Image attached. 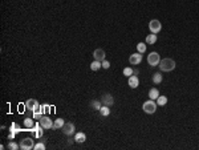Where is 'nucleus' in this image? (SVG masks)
I'll list each match as a JSON object with an SVG mask.
<instances>
[{"label":"nucleus","instance_id":"1","mask_svg":"<svg viewBox=\"0 0 199 150\" xmlns=\"http://www.w3.org/2000/svg\"><path fill=\"white\" fill-rule=\"evenodd\" d=\"M158 67H159V69H161L162 72H171V71H174V69H175L177 64H175V61L173 60V58L166 57V58H161Z\"/></svg>","mask_w":199,"mask_h":150},{"label":"nucleus","instance_id":"2","mask_svg":"<svg viewBox=\"0 0 199 150\" xmlns=\"http://www.w3.org/2000/svg\"><path fill=\"white\" fill-rule=\"evenodd\" d=\"M142 110L147 114H154L157 112V102L154 100H147L142 104Z\"/></svg>","mask_w":199,"mask_h":150},{"label":"nucleus","instance_id":"3","mask_svg":"<svg viewBox=\"0 0 199 150\" xmlns=\"http://www.w3.org/2000/svg\"><path fill=\"white\" fill-rule=\"evenodd\" d=\"M159 61H161V56H159L158 52H151L147 54V64H149L150 67H157L159 64Z\"/></svg>","mask_w":199,"mask_h":150},{"label":"nucleus","instance_id":"4","mask_svg":"<svg viewBox=\"0 0 199 150\" xmlns=\"http://www.w3.org/2000/svg\"><path fill=\"white\" fill-rule=\"evenodd\" d=\"M149 29H150V32L151 33H159V31L162 29V24H161V21L157 20V19H153V20H150V23H149Z\"/></svg>","mask_w":199,"mask_h":150},{"label":"nucleus","instance_id":"5","mask_svg":"<svg viewBox=\"0 0 199 150\" xmlns=\"http://www.w3.org/2000/svg\"><path fill=\"white\" fill-rule=\"evenodd\" d=\"M33 146H35V142L29 137L23 138V140L20 141V149L21 150H31V149H33Z\"/></svg>","mask_w":199,"mask_h":150},{"label":"nucleus","instance_id":"6","mask_svg":"<svg viewBox=\"0 0 199 150\" xmlns=\"http://www.w3.org/2000/svg\"><path fill=\"white\" fill-rule=\"evenodd\" d=\"M25 108H27L28 110H31V112H35V110H37V109H40L41 106H40L37 100H35V98H29V100L25 101Z\"/></svg>","mask_w":199,"mask_h":150},{"label":"nucleus","instance_id":"7","mask_svg":"<svg viewBox=\"0 0 199 150\" xmlns=\"http://www.w3.org/2000/svg\"><path fill=\"white\" fill-rule=\"evenodd\" d=\"M61 130H63L65 136H72V134L76 133V126L72 122H65V125L61 127Z\"/></svg>","mask_w":199,"mask_h":150},{"label":"nucleus","instance_id":"8","mask_svg":"<svg viewBox=\"0 0 199 150\" xmlns=\"http://www.w3.org/2000/svg\"><path fill=\"white\" fill-rule=\"evenodd\" d=\"M40 126L43 129H53V121L49 117H41L40 118Z\"/></svg>","mask_w":199,"mask_h":150},{"label":"nucleus","instance_id":"9","mask_svg":"<svg viewBox=\"0 0 199 150\" xmlns=\"http://www.w3.org/2000/svg\"><path fill=\"white\" fill-rule=\"evenodd\" d=\"M141 61H142V53L137 52V53L130 54V57H129V63L132 64V65H138V64H141Z\"/></svg>","mask_w":199,"mask_h":150},{"label":"nucleus","instance_id":"10","mask_svg":"<svg viewBox=\"0 0 199 150\" xmlns=\"http://www.w3.org/2000/svg\"><path fill=\"white\" fill-rule=\"evenodd\" d=\"M101 102H102V105H106V106H112V105L114 104V97L112 96L110 93H105L102 98H101Z\"/></svg>","mask_w":199,"mask_h":150},{"label":"nucleus","instance_id":"11","mask_svg":"<svg viewBox=\"0 0 199 150\" xmlns=\"http://www.w3.org/2000/svg\"><path fill=\"white\" fill-rule=\"evenodd\" d=\"M105 56H106V54H105V51L102 48H97V49L93 51V57H94V60H98L102 63L105 60Z\"/></svg>","mask_w":199,"mask_h":150},{"label":"nucleus","instance_id":"12","mask_svg":"<svg viewBox=\"0 0 199 150\" xmlns=\"http://www.w3.org/2000/svg\"><path fill=\"white\" fill-rule=\"evenodd\" d=\"M128 84H129V86L132 88V89H137L138 85H139V78L137 77L136 75H132L129 77V80H128Z\"/></svg>","mask_w":199,"mask_h":150},{"label":"nucleus","instance_id":"13","mask_svg":"<svg viewBox=\"0 0 199 150\" xmlns=\"http://www.w3.org/2000/svg\"><path fill=\"white\" fill-rule=\"evenodd\" d=\"M74 141L78 142V144H84V142L86 141L85 133H82V131H77V133H74Z\"/></svg>","mask_w":199,"mask_h":150},{"label":"nucleus","instance_id":"14","mask_svg":"<svg viewBox=\"0 0 199 150\" xmlns=\"http://www.w3.org/2000/svg\"><path fill=\"white\" fill-rule=\"evenodd\" d=\"M161 96V94H159V90L157 89V88H151V89L149 90V97H150V100H157V98Z\"/></svg>","mask_w":199,"mask_h":150},{"label":"nucleus","instance_id":"15","mask_svg":"<svg viewBox=\"0 0 199 150\" xmlns=\"http://www.w3.org/2000/svg\"><path fill=\"white\" fill-rule=\"evenodd\" d=\"M102 68V63L98 60H94V61H92L90 63V69H92L93 72H96V71H98V69Z\"/></svg>","mask_w":199,"mask_h":150},{"label":"nucleus","instance_id":"16","mask_svg":"<svg viewBox=\"0 0 199 150\" xmlns=\"http://www.w3.org/2000/svg\"><path fill=\"white\" fill-rule=\"evenodd\" d=\"M101 106H102V102L100 100H93L90 101V108L93 109V110H100Z\"/></svg>","mask_w":199,"mask_h":150},{"label":"nucleus","instance_id":"17","mask_svg":"<svg viewBox=\"0 0 199 150\" xmlns=\"http://www.w3.org/2000/svg\"><path fill=\"white\" fill-rule=\"evenodd\" d=\"M157 43V35L155 33H150L146 36V44H150V45H154Z\"/></svg>","mask_w":199,"mask_h":150},{"label":"nucleus","instance_id":"18","mask_svg":"<svg viewBox=\"0 0 199 150\" xmlns=\"http://www.w3.org/2000/svg\"><path fill=\"white\" fill-rule=\"evenodd\" d=\"M100 113L102 117H108L110 114V106H106V105H102L100 109Z\"/></svg>","mask_w":199,"mask_h":150},{"label":"nucleus","instance_id":"19","mask_svg":"<svg viewBox=\"0 0 199 150\" xmlns=\"http://www.w3.org/2000/svg\"><path fill=\"white\" fill-rule=\"evenodd\" d=\"M65 125V121L63 118H56V121L53 122V129H61Z\"/></svg>","mask_w":199,"mask_h":150},{"label":"nucleus","instance_id":"20","mask_svg":"<svg viewBox=\"0 0 199 150\" xmlns=\"http://www.w3.org/2000/svg\"><path fill=\"white\" fill-rule=\"evenodd\" d=\"M167 104V97L166 96H159L157 98V105L158 106H163V105Z\"/></svg>","mask_w":199,"mask_h":150},{"label":"nucleus","instance_id":"21","mask_svg":"<svg viewBox=\"0 0 199 150\" xmlns=\"http://www.w3.org/2000/svg\"><path fill=\"white\" fill-rule=\"evenodd\" d=\"M137 51H138L139 53L146 52V43H138L137 44Z\"/></svg>","mask_w":199,"mask_h":150},{"label":"nucleus","instance_id":"22","mask_svg":"<svg viewBox=\"0 0 199 150\" xmlns=\"http://www.w3.org/2000/svg\"><path fill=\"white\" fill-rule=\"evenodd\" d=\"M153 82L154 84H159V82H162V75L161 73H154L153 75Z\"/></svg>","mask_w":199,"mask_h":150},{"label":"nucleus","instance_id":"23","mask_svg":"<svg viewBox=\"0 0 199 150\" xmlns=\"http://www.w3.org/2000/svg\"><path fill=\"white\" fill-rule=\"evenodd\" d=\"M122 73H124L125 77H130L132 75H134V71H133L132 68H129V67H128V68H125L124 71H122Z\"/></svg>","mask_w":199,"mask_h":150},{"label":"nucleus","instance_id":"24","mask_svg":"<svg viewBox=\"0 0 199 150\" xmlns=\"http://www.w3.org/2000/svg\"><path fill=\"white\" fill-rule=\"evenodd\" d=\"M9 150H17V149H20V144H16V142H13V141H11L8 146H7Z\"/></svg>","mask_w":199,"mask_h":150},{"label":"nucleus","instance_id":"25","mask_svg":"<svg viewBox=\"0 0 199 150\" xmlns=\"http://www.w3.org/2000/svg\"><path fill=\"white\" fill-rule=\"evenodd\" d=\"M24 125L25 127H28V129H32L35 125H33V121H32V118H25L24 120Z\"/></svg>","mask_w":199,"mask_h":150},{"label":"nucleus","instance_id":"26","mask_svg":"<svg viewBox=\"0 0 199 150\" xmlns=\"http://www.w3.org/2000/svg\"><path fill=\"white\" fill-rule=\"evenodd\" d=\"M41 108H43V106H41ZM41 108L33 112V118H36V120H40V118H41V113H43V109H41Z\"/></svg>","mask_w":199,"mask_h":150},{"label":"nucleus","instance_id":"27","mask_svg":"<svg viewBox=\"0 0 199 150\" xmlns=\"http://www.w3.org/2000/svg\"><path fill=\"white\" fill-rule=\"evenodd\" d=\"M33 149H35V150H45V144H43V142H39V144H35Z\"/></svg>","mask_w":199,"mask_h":150},{"label":"nucleus","instance_id":"28","mask_svg":"<svg viewBox=\"0 0 199 150\" xmlns=\"http://www.w3.org/2000/svg\"><path fill=\"white\" fill-rule=\"evenodd\" d=\"M102 68H104V69H109V68H110V61L104 60V61H102Z\"/></svg>","mask_w":199,"mask_h":150},{"label":"nucleus","instance_id":"29","mask_svg":"<svg viewBox=\"0 0 199 150\" xmlns=\"http://www.w3.org/2000/svg\"><path fill=\"white\" fill-rule=\"evenodd\" d=\"M11 131H12V133H16V131H20V127H17L16 124H12V126H11Z\"/></svg>","mask_w":199,"mask_h":150},{"label":"nucleus","instance_id":"30","mask_svg":"<svg viewBox=\"0 0 199 150\" xmlns=\"http://www.w3.org/2000/svg\"><path fill=\"white\" fill-rule=\"evenodd\" d=\"M36 127H37V130H36V136H37V137H41V136H43V127L40 129L39 125H36Z\"/></svg>","mask_w":199,"mask_h":150}]
</instances>
